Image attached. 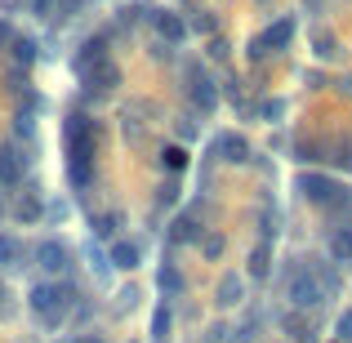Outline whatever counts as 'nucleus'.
Wrapping results in <instances>:
<instances>
[{"mask_svg":"<svg viewBox=\"0 0 352 343\" xmlns=\"http://www.w3.org/2000/svg\"><path fill=\"white\" fill-rule=\"evenodd\" d=\"M339 294V276L335 272H321V267H294L290 276H285V299H290V308H317V303L335 299Z\"/></svg>","mask_w":352,"mask_h":343,"instance_id":"1","label":"nucleus"},{"mask_svg":"<svg viewBox=\"0 0 352 343\" xmlns=\"http://www.w3.org/2000/svg\"><path fill=\"white\" fill-rule=\"evenodd\" d=\"M72 308V285H54V281H36L32 285V312L41 326H63V317H67Z\"/></svg>","mask_w":352,"mask_h":343,"instance_id":"2","label":"nucleus"},{"mask_svg":"<svg viewBox=\"0 0 352 343\" xmlns=\"http://www.w3.org/2000/svg\"><path fill=\"white\" fill-rule=\"evenodd\" d=\"M63 134H67V161L94 165V156H98V125L94 120L89 116H67Z\"/></svg>","mask_w":352,"mask_h":343,"instance_id":"3","label":"nucleus"},{"mask_svg":"<svg viewBox=\"0 0 352 343\" xmlns=\"http://www.w3.org/2000/svg\"><path fill=\"white\" fill-rule=\"evenodd\" d=\"M299 192L312 201V206H326V210L348 206V188L335 183V179H326V174H299Z\"/></svg>","mask_w":352,"mask_h":343,"instance_id":"4","label":"nucleus"},{"mask_svg":"<svg viewBox=\"0 0 352 343\" xmlns=\"http://www.w3.org/2000/svg\"><path fill=\"white\" fill-rule=\"evenodd\" d=\"M294 41V18H276V23L263 27V36L250 41V58H263V54H276Z\"/></svg>","mask_w":352,"mask_h":343,"instance_id":"5","label":"nucleus"},{"mask_svg":"<svg viewBox=\"0 0 352 343\" xmlns=\"http://www.w3.org/2000/svg\"><path fill=\"white\" fill-rule=\"evenodd\" d=\"M36 263H41V272H50V276H58V272H67L72 267V250L63 245V241H41L36 245Z\"/></svg>","mask_w":352,"mask_h":343,"instance_id":"6","label":"nucleus"},{"mask_svg":"<svg viewBox=\"0 0 352 343\" xmlns=\"http://www.w3.org/2000/svg\"><path fill=\"white\" fill-rule=\"evenodd\" d=\"M27 165H32V156H27V152H18L14 143H5V147H0V183H5V188L23 183Z\"/></svg>","mask_w":352,"mask_h":343,"instance_id":"7","label":"nucleus"},{"mask_svg":"<svg viewBox=\"0 0 352 343\" xmlns=\"http://www.w3.org/2000/svg\"><path fill=\"white\" fill-rule=\"evenodd\" d=\"M214 156H219V161H228V165H245L250 161V143L241 134H232V129H223V134L214 138Z\"/></svg>","mask_w":352,"mask_h":343,"instance_id":"8","label":"nucleus"},{"mask_svg":"<svg viewBox=\"0 0 352 343\" xmlns=\"http://www.w3.org/2000/svg\"><path fill=\"white\" fill-rule=\"evenodd\" d=\"M103 54H107V36H89V41H85V45L76 49V58H72V67H76L80 76H85V71H94L98 63H107Z\"/></svg>","mask_w":352,"mask_h":343,"instance_id":"9","label":"nucleus"},{"mask_svg":"<svg viewBox=\"0 0 352 343\" xmlns=\"http://www.w3.org/2000/svg\"><path fill=\"white\" fill-rule=\"evenodd\" d=\"M152 23H156V36L170 41V45H183V36H188V23H183L179 14H170V9H156Z\"/></svg>","mask_w":352,"mask_h":343,"instance_id":"10","label":"nucleus"},{"mask_svg":"<svg viewBox=\"0 0 352 343\" xmlns=\"http://www.w3.org/2000/svg\"><path fill=\"white\" fill-rule=\"evenodd\" d=\"M80 80H85L89 94H103V89L120 85V67H116V63H98V67H94V71H85Z\"/></svg>","mask_w":352,"mask_h":343,"instance_id":"11","label":"nucleus"},{"mask_svg":"<svg viewBox=\"0 0 352 343\" xmlns=\"http://www.w3.org/2000/svg\"><path fill=\"white\" fill-rule=\"evenodd\" d=\"M214 299H219V308H236V303L245 299V281H241L236 272H223L219 285H214Z\"/></svg>","mask_w":352,"mask_h":343,"instance_id":"12","label":"nucleus"},{"mask_svg":"<svg viewBox=\"0 0 352 343\" xmlns=\"http://www.w3.org/2000/svg\"><path fill=\"white\" fill-rule=\"evenodd\" d=\"M107 258H112V267H120V272H134L138 267V245L134 241H112Z\"/></svg>","mask_w":352,"mask_h":343,"instance_id":"13","label":"nucleus"},{"mask_svg":"<svg viewBox=\"0 0 352 343\" xmlns=\"http://www.w3.org/2000/svg\"><path fill=\"white\" fill-rule=\"evenodd\" d=\"M188 94L197 98V107H201V112H214V107H219V94L210 89V80L201 76V71H192V85H188Z\"/></svg>","mask_w":352,"mask_h":343,"instance_id":"14","label":"nucleus"},{"mask_svg":"<svg viewBox=\"0 0 352 343\" xmlns=\"http://www.w3.org/2000/svg\"><path fill=\"white\" fill-rule=\"evenodd\" d=\"M326 250H330V258H335V263H352V223L330 232V245Z\"/></svg>","mask_w":352,"mask_h":343,"instance_id":"15","label":"nucleus"},{"mask_svg":"<svg viewBox=\"0 0 352 343\" xmlns=\"http://www.w3.org/2000/svg\"><path fill=\"white\" fill-rule=\"evenodd\" d=\"M156 290H161V294H170V299H174V294H183V290H188V281H183V272H179L174 263H165L161 272H156Z\"/></svg>","mask_w":352,"mask_h":343,"instance_id":"16","label":"nucleus"},{"mask_svg":"<svg viewBox=\"0 0 352 343\" xmlns=\"http://www.w3.org/2000/svg\"><path fill=\"white\" fill-rule=\"evenodd\" d=\"M267 272H272V250H267V241H263V245L250 250V276H254V281H267Z\"/></svg>","mask_w":352,"mask_h":343,"instance_id":"17","label":"nucleus"},{"mask_svg":"<svg viewBox=\"0 0 352 343\" xmlns=\"http://www.w3.org/2000/svg\"><path fill=\"white\" fill-rule=\"evenodd\" d=\"M14 214L23 219V223H36V219H41V197H36V192H27V197H18Z\"/></svg>","mask_w":352,"mask_h":343,"instance_id":"18","label":"nucleus"},{"mask_svg":"<svg viewBox=\"0 0 352 343\" xmlns=\"http://www.w3.org/2000/svg\"><path fill=\"white\" fill-rule=\"evenodd\" d=\"M14 63L18 67H32L36 63V41L32 36H14Z\"/></svg>","mask_w":352,"mask_h":343,"instance_id":"19","label":"nucleus"},{"mask_svg":"<svg viewBox=\"0 0 352 343\" xmlns=\"http://www.w3.org/2000/svg\"><path fill=\"white\" fill-rule=\"evenodd\" d=\"M161 165H165L170 174L188 170V147H179V143H174V147H165V152H161Z\"/></svg>","mask_w":352,"mask_h":343,"instance_id":"20","label":"nucleus"},{"mask_svg":"<svg viewBox=\"0 0 352 343\" xmlns=\"http://www.w3.org/2000/svg\"><path fill=\"white\" fill-rule=\"evenodd\" d=\"M197 236H201L197 219H179V223H174V232H170V241H174V245H188V241H197Z\"/></svg>","mask_w":352,"mask_h":343,"instance_id":"21","label":"nucleus"},{"mask_svg":"<svg viewBox=\"0 0 352 343\" xmlns=\"http://www.w3.org/2000/svg\"><path fill=\"white\" fill-rule=\"evenodd\" d=\"M170 326H174V312L161 303V308L152 312V339H170Z\"/></svg>","mask_w":352,"mask_h":343,"instance_id":"22","label":"nucleus"},{"mask_svg":"<svg viewBox=\"0 0 352 343\" xmlns=\"http://www.w3.org/2000/svg\"><path fill=\"white\" fill-rule=\"evenodd\" d=\"M18 258H23V245H18L14 236H0V263L18 267Z\"/></svg>","mask_w":352,"mask_h":343,"instance_id":"23","label":"nucleus"},{"mask_svg":"<svg viewBox=\"0 0 352 343\" xmlns=\"http://www.w3.org/2000/svg\"><path fill=\"white\" fill-rule=\"evenodd\" d=\"M294 152H299V161H321V156H326V147L312 143V138H299V143H294Z\"/></svg>","mask_w":352,"mask_h":343,"instance_id":"24","label":"nucleus"},{"mask_svg":"<svg viewBox=\"0 0 352 343\" xmlns=\"http://www.w3.org/2000/svg\"><path fill=\"white\" fill-rule=\"evenodd\" d=\"M80 14V0H58L54 5V23H63V18H76Z\"/></svg>","mask_w":352,"mask_h":343,"instance_id":"25","label":"nucleus"},{"mask_svg":"<svg viewBox=\"0 0 352 343\" xmlns=\"http://www.w3.org/2000/svg\"><path fill=\"white\" fill-rule=\"evenodd\" d=\"M201 254L219 258V254H223V236H201Z\"/></svg>","mask_w":352,"mask_h":343,"instance_id":"26","label":"nucleus"},{"mask_svg":"<svg viewBox=\"0 0 352 343\" xmlns=\"http://www.w3.org/2000/svg\"><path fill=\"white\" fill-rule=\"evenodd\" d=\"M285 116V103H281V98H267V103H263V120H281Z\"/></svg>","mask_w":352,"mask_h":343,"instance_id":"27","label":"nucleus"},{"mask_svg":"<svg viewBox=\"0 0 352 343\" xmlns=\"http://www.w3.org/2000/svg\"><path fill=\"white\" fill-rule=\"evenodd\" d=\"M27 5H32L36 18H54V5H58V0H27Z\"/></svg>","mask_w":352,"mask_h":343,"instance_id":"28","label":"nucleus"},{"mask_svg":"<svg viewBox=\"0 0 352 343\" xmlns=\"http://www.w3.org/2000/svg\"><path fill=\"white\" fill-rule=\"evenodd\" d=\"M335 335L344 339V343H352V308L344 312V317H339V326H335Z\"/></svg>","mask_w":352,"mask_h":343,"instance_id":"29","label":"nucleus"},{"mask_svg":"<svg viewBox=\"0 0 352 343\" xmlns=\"http://www.w3.org/2000/svg\"><path fill=\"white\" fill-rule=\"evenodd\" d=\"M317 54H321V58H326V54H335V36L317 32Z\"/></svg>","mask_w":352,"mask_h":343,"instance_id":"30","label":"nucleus"},{"mask_svg":"<svg viewBox=\"0 0 352 343\" xmlns=\"http://www.w3.org/2000/svg\"><path fill=\"white\" fill-rule=\"evenodd\" d=\"M179 138H183V147H188V138H197V120H179Z\"/></svg>","mask_w":352,"mask_h":343,"instance_id":"31","label":"nucleus"},{"mask_svg":"<svg viewBox=\"0 0 352 343\" xmlns=\"http://www.w3.org/2000/svg\"><path fill=\"white\" fill-rule=\"evenodd\" d=\"M67 343H103L98 335H76V339H67Z\"/></svg>","mask_w":352,"mask_h":343,"instance_id":"32","label":"nucleus"},{"mask_svg":"<svg viewBox=\"0 0 352 343\" xmlns=\"http://www.w3.org/2000/svg\"><path fill=\"white\" fill-rule=\"evenodd\" d=\"M339 94H348V98H352V76H344V80H339Z\"/></svg>","mask_w":352,"mask_h":343,"instance_id":"33","label":"nucleus"},{"mask_svg":"<svg viewBox=\"0 0 352 343\" xmlns=\"http://www.w3.org/2000/svg\"><path fill=\"white\" fill-rule=\"evenodd\" d=\"M0 299H5V285H0Z\"/></svg>","mask_w":352,"mask_h":343,"instance_id":"34","label":"nucleus"}]
</instances>
